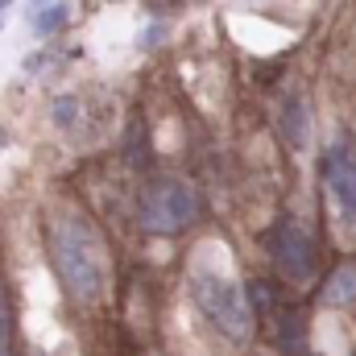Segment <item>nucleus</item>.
I'll return each instance as SVG.
<instances>
[{
    "instance_id": "f257e3e1",
    "label": "nucleus",
    "mask_w": 356,
    "mask_h": 356,
    "mask_svg": "<svg viewBox=\"0 0 356 356\" xmlns=\"http://www.w3.org/2000/svg\"><path fill=\"white\" fill-rule=\"evenodd\" d=\"M50 261L75 302L91 307L108 294V253H104L99 232L83 216L67 211L50 220Z\"/></svg>"
},
{
    "instance_id": "f03ea898",
    "label": "nucleus",
    "mask_w": 356,
    "mask_h": 356,
    "mask_svg": "<svg viewBox=\"0 0 356 356\" xmlns=\"http://www.w3.org/2000/svg\"><path fill=\"white\" fill-rule=\"evenodd\" d=\"M186 290H191V307L232 344H245L253 332V307L245 286L236 282V273L216 257V249L207 245L195 266L186 273Z\"/></svg>"
},
{
    "instance_id": "7ed1b4c3",
    "label": "nucleus",
    "mask_w": 356,
    "mask_h": 356,
    "mask_svg": "<svg viewBox=\"0 0 356 356\" xmlns=\"http://www.w3.org/2000/svg\"><path fill=\"white\" fill-rule=\"evenodd\" d=\"M195 211H199V195L182 178H158L141 195V228L145 232H158V236L182 232L195 220Z\"/></svg>"
},
{
    "instance_id": "20e7f679",
    "label": "nucleus",
    "mask_w": 356,
    "mask_h": 356,
    "mask_svg": "<svg viewBox=\"0 0 356 356\" xmlns=\"http://www.w3.org/2000/svg\"><path fill=\"white\" fill-rule=\"evenodd\" d=\"M269 253H273V266L282 269L286 282H311L315 277V266H319L315 241L298 220H277L269 228Z\"/></svg>"
},
{
    "instance_id": "39448f33",
    "label": "nucleus",
    "mask_w": 356,
    "mask_h": 356,
    "mask_svg": "<svg viewBox=\"0 0 356 356\" xmlns=\"http://www.w3.org/2000/svg\"><path fill=\"white\" fill-rule=\"evenodd\" d=\"M323 182H327L336 220L344 228H356V145L348 137L327 149V158H323Z\"/></svg>"
},
{
    "instance_id": "423d86ee",
    "label": "nucleus",
    "mask_w": 356,
    "mask_h": 356,
    "mask_svg": "<svg viewBox=\"0 0 356 356\" xmlns=\"http://www.w3.org/2000/svg\"><path fill=\"white\" fill-rule=\"evenodd\" d=\"M282 137H286V145L290 149H307L311 145V104H307V95L302 91H290L286 99H282Z\"/></svg>"
},
{
    "instance_id": "0eeeda50",
    "label": "nucleus",
    "mask_w": 356,
    "mask_h": 356,
    "mask_svg": "<svg viewBox=\"0 0 356 356\" xmlns=\"http://www.w3.org/2000/svg\"><path fill=\"white\" fill-rule=\"evenodd\" d=\"M323 307H332V311H340V307H356V266H340L332 277H327V286H323Z\"/></svg>"
},
{
    "instance_id": "6e6552de",
    "label": "nucleus",
    "mask_w": 356,
    "mask_h": 356,
    "mask_svg": "<svg viewBox=\"0 0 356 356\" xmlns=\"http://www.w3.org/2000/svg\"><path fill=\"white\" fill-rule=\"evenodd\" d=\"M79 116H83V99H79V95H58V99L50 104V120H54L58 129H75Z\"/></svg>"
},
{
    "instance_id": "1a4fd4ad",
    "label": "nucleus",
    "mask_w": 356,
    "mask_h": 356,
    "mask_svg": "<svg viewBox=\"0 0 356 356\" xmlns=\"http://www.w3.org/2000/svg\"><path fill=\"white\" fill-rule=\"evenodd\" d=\"M67 17H71V8H67V4H50L46 13H38V17H33V33H38V38H50V33H58V29L67 25Z\"/></svg>"
},
{
    "instance_id": "9d476101",
    "label": "nucleus",
    "mask_w": 356,
    "mask_h": 356,
    "mask_svg": "<svg viewBox=\"0 0 356 356\" xmlns=\"http://www.w3.org/2000/svg\"><path fill=\"white\" fill-rule=\"evenodd\" d=\"M162 38H166V29H162V21H154V25H149V29H145V38H141V46H145V50H149V46H158V42H162Z\"/></svg>"
},
{
    "instance_id": "9b49d317",
    "label": "nucleus",
    "mask_w": 356,
    "mask_h": 356,
    "mask_svg": "<svg viewBox=\"0 0 356 356\" xmlns=\"http://www.w3.org/2000/svg\"><path fill=\"white\" fill-rule=\"evenodd\" d=\"M54 0H29V17H38V13H46Z\"/></svg>"
},
{
    "instance_id": "f8f14e48",
    "label": "nucleus",
    "mask_w": 356,
    "mask_h": 356,
    "mask_svg": "<svg viewBox=\"0 0 356 356\" xmlns=\"http://www.w3.org/2000/svg\"><path fill=\"white\" fill-rule=\"evenodd\" d=\"M8 4H17V0H0V8H8Z\"/></svg>"
},
{
    "instance_id": "ddd939ff",
    "label": "nucleus",
    "mask_w": 356,
    "mask_h": 356,
    "mask_svg": "<svg viewBox=\"0 0 356 356\" xmlns=\"http://www.w3.org/2000/svg\"><path fill=\"white\" fill-rule=\"evenodd\" d=\"M0 145H4V133H0Z\"/></svg>"
},
{
    "instance_id": "4468645a",
    "label": "nucleus",
    "mask_w": 356,
    "mask_h": 356,
    "mask_svg": "<svg viewBox=\"0 0 356 356\" xmlns=\"http://www.w3.org/2000/svg\"><path fill=\"white\" fill-rule=\"evenodd\" d=\"M33 356H42V353H33Z\"/></svg>"
}]
</instances>
